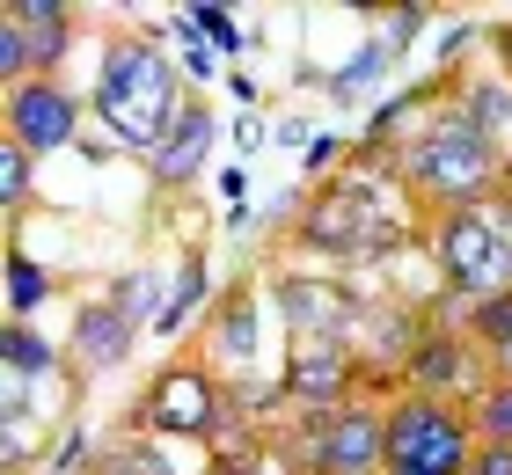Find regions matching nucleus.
Returning a JSON list of instances; mask_svg holds the SVG:
<instances>
[{"instance_id": "35", "label": "nucleus", "mask_w": 512, "mask_h": 475, "mask_svg": "<svg viewBox=\"0 0 512 475\" xmlns=\"http://www.w3.org/2000/svg\"><path fill=\"white\" fill-rule=\"evenodd\" d=\"M505 183H512V154H505Z\"/></svg>"}, {"instance_id": "21", "label": "nucleus", "mask_w": 512, "mask_h": 475, "mask_svg": "<svg viewBox=\"0 0 512 475\" xmlns=\"http://www.w3.org/2000/svg\"><path fill=\"white\" fill-rule=\"evenodd\" d=\"M469 337H476V344H491V351H505V344H512V293H491V300H476V315H469Z\"/></svg>"}, {"instance_id": "22", "label": "nucleus", "mask_w": 512, "mask_h": 475, "mask_svg": "<svg viewBox=\"0 0 512 475\" xmlns=\"http://www.w3.org/2000/svg\"><path fill=\"white\" fill-rule=\"evenodd\" d=\"M505 110H512V95H505V81H483V88L469 95V103H461V117H469L476 132H491V139L505 132Z\"/></svg>"}, {"instance_id": "31", "label": "nucleus", "mask_w": 512, "mask_h": 475, "mask_svg": "<svg viewBox=\"0 0 512 475\" xmlns=\"http://www.w3.org/2000/svg\"><path fill=\"white\" fill-rule=\"evenodd\" d=\"M498 52H505V66H512V22H498Z\"/></svg>"}, {"instance_id": "16", "label": "nucleus", "mask_w": 512, "mask_h": 475, "mask_svg": "<svg viewBox=\"0 0 512 475\" xmlns=\"http://www.w3.org/2000/svg\"><path fill=\"white\" fill-rule=\"evenodd\" d=\"M213 351H220L227 366H249V359H256V300H249V293H235V300L220 307V322H213Z\"/></svg>"}, {"instance_id": "9", "label": "nucleus", "mask_w": 512, "mask_h": 475, "mask_svg": "<svg viewBox=\"0 0 512 475\" xmlns=\"http://www.w3.org/2000/svg\"><path fill=\"white\" fill-rule=\"evenodd\" d=\"M139 337V307L125 293H110V300H88L81 315H74V359L88 373H110V366H125V351Z\"/></svg>"}, {"instance_id": "15", "label": "nucleus", "mask_w": 512, "mask_h": 475, "mask_svg": "<svg viewBox=\"0 0 512 475\" xmlns=\"http://www.w3.org/2000/svg\"><path fill=\"white\" fill-rule=\"evenodd\" d=\"M205 307V256H183L176 264V285H169V300H161V315H154V337H176L183 322H191Z\"/></svg>"}, {"instance_id": "23", "label": "nucleus", "mask_w": 512, "mask_h": 475, "mask_svg": "<svg viewBox=\"0 0 512 475\" xmlns=\"http://www.w3.org/2000/svg\"><path fill=\"white\" fill-rule=\"evenodd\" d=\"M183 22H191V30H198L205 44H213V52H227V59L242 52V30H235V15H227V8H191Z\"/></svg>"}, {"instance_id": "19", "label": "nucleus", "mask_w": 512, "mask_h": 475, "mask_svg": "<svg viewBox=\"0 0 512 475\" xmlns=\"http://www.w3.org/2000/svg\"><path fill=\"white\" fill-rule=\"evenodd\" d=\"M388 66V52L381 44H366V52L352 59V66H337V81H330V103L337 110H352V103H366V95H374V74Z\"/></svg>"}, {"instance_id": "10", "label": "nucleus", "mask_w": 512, "mask_h": 475, "mask_svg": "<svg viewBox=\"0 0 512 475\" xmlns=\"http://www.w3.org/2000/svg\"><path fill=\"white\" fill-rule=\"evenodd\" d=\"M278 307H286L293 337H344L359 322V307L344 285H322V278H278Z\"/></svg>"}, {"instance_id": "27", "label": "nucleus", "mask_w": 512, "mask_h": 475, "mask_svg": "<svg viewBox=\"0 0 512 475\" xmlns=\"http://www.w3.org/2000/svg\"><path fill=\"white\" fill-rule=\"evenodd\" d=\"M469 475H512V446H476V468Z\"/></svg>"}, {"instance_id": "11", "label": "nucleus", "mask_w": 512, "mask_h": 475, "mask_svg": "<svg viewBox=\"0 0 512 475\" xmlns=\"http://www.w3.org/2000/svg\"><path fill=\"white\" fill-rule=\"evenodd\" d=\"M403 380H410V395H432V402H447L469 388V344L447 337V329H432V337H417L403 351Z\"/></svg>"}, {"instance_id": "8", "label": "nucleus", "mask_w": 512, "mask_h": 475, "mask_svg": "<svg viewBox=\"0 0 512 475\" xmlns=\"http://www.w3.org/2000/svg\"><path fill=\"white\" fill-rule=\"evenodd\" d=\"M147 432H176V439H205L220 424V395L213 380H205V366H169L147 388Z\"/></svg>"}, {"instance_id": "6", "label": "nucleus", "mask_w": 512, "mask_h": 475, "mask_svg": "<svg viewBox=\"0 0 512 475\" xmlns=\"http://www.w3.org/2000/svg\"><path fill=\"white\" fill-rule=\"evenodd\" d=\"M352 344L344 337H286V373H278V388L286 402H300L308 417L322 410H344L352 402Z\"/></svg>"}, {"instance_id": "30", "label": "nucleus", "mask_w": 512, "mask_h": 475, "mask_svg": "<svg viewBox=\"0 0 512 475\" xmlns=\"http://www.w3.org/2000/svg\"><path fill=\"white\" fill-rule=\"evenodd\" d=\"M213 475H256V461H220Z\"/></svg>"}, {"instance_id": "18", "label": "nucleus", "mask_w": 512, "mask_h": 475, "mask_svg": "<svg viewBox=\"0 0 512 475\" xmlns=\"http://www.w3.org/2000/svg\"><path fill=\"white\" fill-rule=\"evenodd\" d=\"M44 293H52V278H44L37 256H8V322H30Z\"/></svg>"}, {"instance_id": "20", "label": "nucleus", "mask_w": 512, "mask_h": 475, "mask_svg": "<svg viewBox=\"0 0 512 475\" xmlns=\"http://www.w3.org/2000/svg\"><path fill=\"white\" fill-rule=\"evenodd\" d=\"M30 147H15V139H0V205H8V212H22V205H30Z\"/></svg>"}, {"instance_id": "32", "label": "nucleus", "mask_w": 512, "mask_h": 475, "mask_svg": "<svg viewBox=\"0 0 512 475\" xmlns=\"http://www.w3.org/2000/svg\"><path fill=\"white\" fill-rule=\"evenodd\" d=\"M498 380H512V344H505V351H498Z\"/></svg>"}, {"instance_id": "2", "label": "nucleus", "mask_w": 512, "mask_h": 475, "mask_svg": "<svg viewBox=\"0 0 512 475\" xmlns=\"http://www.w3.org/2000/svg\"><path fill=\"white\" fill-rule=\"evenodd\" d=\"M505 176V161H498V139L491 132H476L469 117H439V125H425L410 139V154H403V183L417 190V198H432L439 212H476V198Z\"/></svg>"}, {"instance_id": "12", "label": "nucleus", "mask_w": 512, "mask_h": 475, "mask_svg": "<svg viewBox=\"0 0 512 475\" xmlns=\"http://www.w3.org/2000/svg\"><path fill=\"white\" fill-rule=\"evenodd\" d=\"M213 110H205V103H183L176 117H169V132H161V147L147 154L154 161V176L161 183H191L198 169H205V154H213Z\"/></svg>"}, {"instance_id": "26", "label": "nucleus", "mask_w": 512, "mask_h": 475, "mask_svg": "<svg viewBox=\"0 0 512 475\" xmlns=\"http://www.w3.org/2000/svg\"><path fill=\"white\" fill-rule=\"evenodd\" d=\"M81 454H88V432H74V424H66V439L52 446V454H44V468L66 475V468H81Z\"/></svg>"}, {"instance_id": "13", "label": "nucleus", "mask_w": 512, "mask_h": 475, "mask_svg": "<svg viewBox=\"0 0 512 475\" xmlns=\"http://www.w3.org/2000/svg\"><path fill=\"white\" fill-rule=\"evenodd\" d=\"M8 15L30 30V59H37V81H52V66L66 52V37H74V22H66V8H52V0H8Z\"/></svg>"}, {"instance_id": "1", "label": "nucleus", "mask_w": 512, "mask_h": 475, "mask_svg": "<svg viewBox=\"0 0 512 475\" xmlns=\"http://www.w3.org/2000/svg\"><path fill=\"white\" fill-rule=\"evenodd\" d=\"M191 103V95H176V66L154 52L147 37H118L103 52V74H96V110L103 125L118 132V147L132 154H154L161 132H169V117Z\"/></svg>"}, {"instance_id": "25", "label": "nucleus", "mask_w": 512, "mask_h": 475, "mask_svg": "<svg viewBox=\"0 0 512 475\" xmlns=\"http://www.w3.org/2000/svg\"><path fill=\"white\" fill-rule=\"evenodd\" d=\"M410 110H417V95H388V103H381L374 117H366V147H388V132L403 125Z\"/></svg>"}, {"instance_id": "28", "label": "nucleus", "mask_w": 512, "mask_h": 475, "mask_svg": "<svg viewBox=\"0 0 512 475\" xmlns=\"http://www.w3.org/2000/svg\"><path fill=\"white\" fill-rule=\"evenodd\" d=\"M469 44H476V30H469V22H454V30L439 37V52H447V59H461V52H469Z\"/></svg>"}, {"instance_id": "3", "label": "nucleus", "mask_w": 512, "mask_h": 475, "mask_svg": "<svg viewBox=\"0 0 512 475\" xmlns=\"http://www.w3.org/2000/svg\"><path fill=\"white\" fill-rule=\"evenodd\" d=\"M476 424L454 410V402H432V395H403L388 410V468H410V475H469L476 468Z\"/></svg>"}, {"instance_id": "33", "label": "nucleus", "mask_w": 512, "mask_h": 475, "mask_svg": "<svg viewBox=\"0 0 512 475\" xmlns=\"http://www.w3.org/2000/svg\"><path fill=\"white\" fill-rule=\"evenodd\" d=\"M256 475H286V468H256Z\"/></svg>"}, {"instance_id": "14", "label": "nucleus", "mask_w": 512, "mask_h": 475, "mask_svg": "<svg viewBox=\"0 0 512 475\" xmlns=\"http://www.w3.org/2000/svg\"><path fill=\"white\" fill-rule=\"evenodd\" d=\"M0 366H8V380H52L59 351L44 344L30 322H8V329H0Z\"/></svg>"}, {"instance_id": "4", "label": "nucleus", "mask_w": 512, "mask_h": 475, "mask_svg": "<svg viewBox=\"0 0 512 475\" xmlns=\"http://www.w3.org/2000/svg\"><path fill=\"white\" fill-rule=\"evenodd\" d=\"M432 256L469 300H491V293H512V234L491 220V212H447L432 234Z\"/></svg>"}, {"instance_id": "24", "label": "nucleus", "mask_w": 512, "mask_h": 475, "mask_svg": "<svg viewBox=\"0 0 512 475\" xmlns=\"http://www.w3.org/2000/svg\"><path fill=\"white\" fill-rule=\"evenodd\" d=\"M425 22H432L425 8H395V15H381V37H374V44L395 59V52H410V44H417V30H425Z\"/></svg>"}, {"instance_id": "7", "label": "nucleus", "mask_w": 512, "mask_h": 475, "mask_svg": "<svg viewBox=\"0 0 512 475\" xmlns=\"http://www.w3.org/2000/svg\"><path fill=\"white\" fill-rule=\"evenodd\" d=\"M0 125H8L15 147L59 154V147L81 139V95H66L59 81H22V88H8V103H0Z\"/></svg>"}, {"instance_id": "17", "label": "nucleus", "mask_w": 512, "mask_h": 475, "mask_svg": "<svg viewBox=\"0 0 512 475\" xmlns=\"http://www.w3.org/2000/svg\"><path fill=\"white\" fill-rule=\"evenodd\" d=\"M469 424H476V439H483V446H512V380H491V388L476 395Z\"/></svg>"}, {"instance_id": "5", "label": "nucleus", "mask_w": 512, "mask_h": 475, "mask_svg": "<svg viewBox=\"0 0 512 475\" xmlns=\"http://www.w3.org/2000/svg\"><path fill=\"white\" fill-rule=\"evenodd\" d=\"M300 468L308 475H381L388 468V410H322L300 432Z\"/></svg>"}, {"instance_id": "29", "label": "nucleus", "mask_w": 512, "mask_h": 475, "mask_svg": "<svg viewBox=\"0 0 512 475\" xmlns=\"http://www.w3.org/2000/svg\"><path fill=\"white\" fill-rule=\"evenodd\" d=\"M330 161H337V139L315 132V139H308V169H330Z\"/></svg>"}, {"instance_id": "34", "label": "nucleus", "mask_w": 512, "mask_h": 475, "mask_svg": "<svg viewBox=\"0 0 512 475\" xmlns=\"http://www.w3.org/2000/svg\"><path fill=\"white\" fill-rule=\"evenodd\" d=\"M381 475H410V468H381Z\"/></svg>"}]
</instances>
